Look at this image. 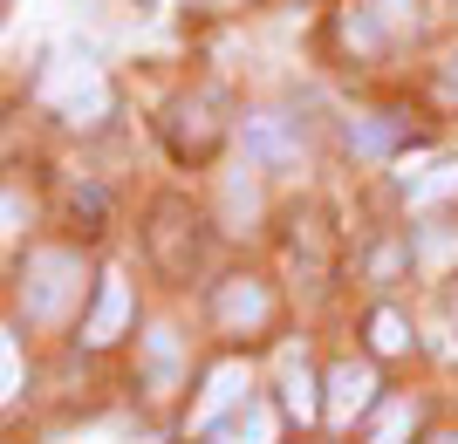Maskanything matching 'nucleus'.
<instances>
[{"label":"nucleus","mask_w":458,"mask_h":444,"mask_svg":"<svg viewBox=\"0 0 458 444\" xmlns=\"http://www.w3.org/2000/svg\"><path fill=\"white\" fill-rule=\"evenodd\" d=\"M452 89H458V55H452Z\"/></svg>","instance_id":"nucleus-18"},{"label":"nucleus","mask_w":458,"mask_h":444,"mask_svg":"<svg viewBox=\"0 0 458 444\" xmlns=\"http://www.w3.org/2000/svg\"><path fill=\"white\" fill-rule=\"evenodd\" d=\"M438 444H458V438H438Z\"/></svg>","instance_id":"nucleus-19"},{"label":"nucleus","mask_w":458,"mask_h":444,"mask_svg":"<svg viewBox=\"0 0 458 444\" xmlns=\"http://www.w3.org/2000/svg\"><path fill=\"white\" fill-rule=\"evenodd\" d=\"M41 103H55L62 123H76V130H96L103 116H110V76L96 69V62H69L55 55L48 69H41Z\"/></svg>","instance_id":"nucleus-2"},{"label":"nucleus","mask_w":458,"mask_h":444,"mask_svg":"<svg viewBox=\"0 0 458 444\" xmlns=\"http://www.w3.org/2000/svg\"><path fill=\"white\" fill-rule=\"evenodd\" d=\"M247 157H253V164H267V172H281V164H301V137H294V116H281V110L247 116Z\"/></svg>","instance_id":"nucleus-4"},{"label":"nucleus","mask_w":458,"mask_h":444,"mask_svg":"<svg viewBox=\"0 0 458 444\" xmlns=\"http://www.w3.org/2000/svg\"><path fill=\"white\" fill-rule=\"evenodd\" d=\"M403 130H411L403 116H356V123H349V144H356L363 157H390L403 144Z\"/></svg>","instance_id":"nucleus-10"},{"label":"nucleus","mask_w":458,"mask_h":444,"mask_svg":"<svg viewBox=\"0 0 458 444\" xmlns=\"http://www.w3.org/2000/svg\"><path fill=\"white\" fill-rule=\"evenodd\" d=\"M76 294H82V253L35 247L21 260V308H28V322H62Z\"/></svg>","instance_id":"nucleus-1"},{"label":"nucleus","mask_w":458,"mask_h":444,"mask_svg":"<svg viewBox=\"0 0 458 444\" xmlns=\"http://www.w3.org/2000/svg\"><path fill=\"white\" fill-rule=\"evenodd\" d=\"M458 253V232H445V226H424V239H418V267H445Z\"/></svg>","instance_id":"nucleus-16"},{"label":"nucleus","mask_w":458,"mask_h":444,"mask_svg":"<svg viewBox=\"0 0 458 444\" xmlns=\"http://www.w3.org/2000/svg\"><path fill=\"white\" fill-rule=\"evenodd\" d=\"M247 363H219L212 369V383H206V397H199V410H191V424L199 431H219V417H226V410H247L253 397H247Z\"/></svg>","instance_id":"nucleus-6"},{"label":"nucleus","mask_w":458,"mask_h":444,"mask_svg":"<svg viewBox=\"0 0 458 444\" xmlns=\"http://www.w3.org/2000/svg\"><path fill=\"white\" fill-rule=\"evenodd\" d=\"M212 444H274V404H267V397H253L247 410H233L226 424L212 431Z\"/></svg>","instance_id":"nucleus-9"},{"label":"nucleus","mask_w":458,"mask_h":444,"mask_svg":"<svg viewBox=\"0 0 458 444\" xmlns=\"http://www.w3.org/2000/svg\"><path fill=\"white\" fill-rule=\"evenodd\" d=\"M123 322H131V281H123V273H103L96 308H89V322H82V342H89V348L116 342V335H123Z\"/></svg>","instance_id":"nucleus-7"},{"label":"nucleus","mask_w":458,"mask_h":444,"mask_svg":"<svg viewBox=\"0 0 458 444\" xmlns=\"http://www.w3.org/2000/svg\"><path fill=\"white\" fill-rule=\"evenodd\" d=\"M0 369H7V404H14V397H21V342H14V335L0 342Z\"/></svg>","instance_id":"nucleus-17"},{"label":"nucleus","mask_w":458,"mask_h":444,"mask_svg":"<svg viewBox=\"0 0 458 444\" xmlns=\"http://www.w3.org/2000/svg\"><path fill=\"white\" fill-rule=\"evenodd\" d=\"M438 198H458V157L431 164V178H418V185H411V205H438Z\"/></svg>","instance_id":"nucleus-13"},{"label":"nucleus","mask_w":458,"mask_h":444,"mask_svg":"<svg viewBox=\"0 0 458 444\" xmlns=\"http://www.w3.org/2000/svg\"><path fill=\"white\" fill-rule=\"evenodd\" d=\"M411 431H418V404H403V397H397V404L383 410V424H377V438H369V444H403Z\"/></svg>","instance_id":"nucleus-15"},{"label":"nucleus","mask_w":458,"mask_h":444,"mask_svg":"<svg viewBox=\"0 0 458 444\" xmlns=\"http://www.w3.org/2000/svg\"><path fill=\"white\" fill-rule=\"evenodd\" d=\"M411 28H418V0H349L343 7V48L356 55H383Z\"/></svg>","instance_id":"nucleus-3"},{"label":"nucleus","mask_w":458,"mask_h":444,"mask_svg":"<svg viewBox=\"0 0 458 444\" xmlns=\"http://www.w3.org/2000/svg\"><path fill=\"white\" fill-rule=\"evenodd\" d=\"M144 369H151V390H157V397H172V390H178V335L172 329H151V335H144Z\"/></svg>","instance_id":"nucleus-11"},{"label":"nucleus","mask_w":458,"mask_h":444,"mask_svg":"<svg viewBox=\"0 0 458 444\" xmlns=\"http://www.w3.org/2000/svg\"><path fill=\"white\" fill-rule=\"evenodd\" d=\"M287 410H294V417H301V424H308V417H315V410H328L322 404V397H315V376H308V363H294V356H287Z\"/></svg>","instance_id":"nucleus-12"},{"label":"nucleus","mask_w":458,"mask_h":444,"mask_svg":"<svg viewBox=\"0 0 458 444\" xmlns=\"http://www.w3.org/2000/svg\"><path fill=\"white\" fill-rule=\"evenodd\" d=\"M369 342H377L383 356H403V348H411V329H403V314L377 308V314H369Z\"/></svg>","instance_id":"nucleus-14"},{"label":"nucleus","mask_w":458,"mask_h":444,"mask_svg":"<svg viewBox=\"0 0 458 444\" xmlns=\"http://www.w3.org/2000/svg\"><path fill=\"white\" fill-rule=\"evenodd\" d=\"M212 308H219V322H226V329H260L274 301H267V288H260V281L233 273L226 288H219V301H212Z\"/></svg>","instance_id":"nucleus-8"},{"label":"nucleus","mask_w":458,"mask_h":444,"mask_svg":"<svg viewBox=\"0 0 458 444\" xmlns=\"http://www.w3.org/2000/svg\"><path fill=\"white\" fill-rule=\"evenodd\" d=\"M369 404H377V369H363V363H335L328 369V424L349 431Z\"/></svg>","instance_id":"nucleus-5"}]
</instances>
